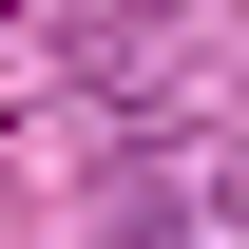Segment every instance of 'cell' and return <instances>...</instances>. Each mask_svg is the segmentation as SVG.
I'll use <instances>...</instances> for the list:
<instances>
[{
	"label": "cell",
	"mask_w": 249,
	"mask_h": 249,
	"mask_svg": "<svg viewBox=\"0 0 249 249\" xmlns=\"http://www.w3.org/2000/svg\"><path fill=\"white\" fill-rule=\"evenodd\" d=\"M154 249H173V230H154Z\"/></svg>",
	"instance_id": "6da1fadb"
}]
</instances>
